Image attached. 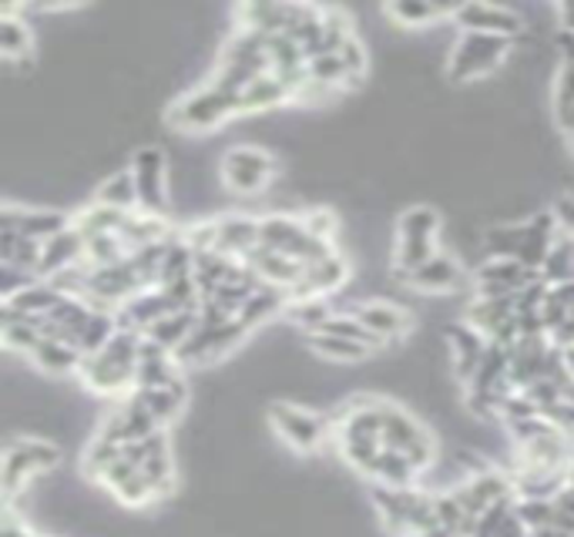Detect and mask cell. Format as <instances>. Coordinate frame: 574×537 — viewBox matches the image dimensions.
I'll return each mask as SVG.
<instances>
[{"label": "cell", "instance_id": "6da1fadb", "mask_svg": "<svg viewBox=\"0 0 574 537\" xmlns=\"http://www.w3.org/2000/svg\"><path fill=\"white\" fill-rule=\"evenodd\" d=\"M142 333L135 329H119L104 349L85 356L81 363V380L94 393H122L138 383V360H142Z\"/></svg>", "mask_w": 574, "mask_h": 537}, {"label": "cell", "instance_id": "7a4b0ae2", "mask_svg": "<svg viewBox=\"0 0 574 537\" xmlns=\"http://www.w3.org/2000/svg\"><path fill=\"white\" fill-rule=\"evenodd\" d=\"M243 114V101L239 94H228L218 85H205L199 91H192L189 98H182L176 108L168 111V122L182 128V132H209L215 125H222L225 118Z\"/></svg>", "mask_w": 574, "mask_h": 537}, {"label": "cell", "instance_id": "3957f363", "mask_svg": "<svg viewBox=\"0 0 574 537\" xmlns=\"http://www.w3.org/2000/svg\"><path fill=\"white\" fill-rule=\"evenodd\" d=\"M507 47H510L507 37L468 31L461 41L453 44L450 65H447V78H450V81H471V78H481V75L494 71V68L504 61Z\"/></svg>", "mask_w": 574, "mask_h": 537}, {"label": "cell", "instance_id": "277c9868", "mask_svg": "<svg viewBox=\"0 0 574 537\" xmlns=\"http://www.w3.org/2000/svg\"><path fill=\"white\" fill-rule=\"evenodd\" d=\"M376 410H380V434H383V447L407 454L420 470H427L430 460H434V444H430V437L424 434V427L414 421V416H407L404 410L393 406V403H386V400H380Z\"/></svg>", "mask_w": 574, "mask_h": 537}, {"label": "cell", "instance_id": "5b68a950", "mask_svg": "<svg viewBox=\"0 0 574 537\" xmlns=\"http://www.w3.org/2000/svg\"><path fill=\"white\" fill-rule=\"evenodd\" d=\"M249 326L243 320L222 323V326H205L199 323L195 333L189 336V343L176 353L179 363H212L215 356H225L228 349H236L246 339Z\"/></svg>", "mask_w": 574, "mask_h": 537}, {"label": "cell", "instance_id": "8992f818", "mask_svg": "<svg viewBox=\"0 0 574 537\" xmlns=\"http://www.w3.org/2000/svg\"><path fill=\"white\" fill-rule=\"evenodd\" d=\"M269 421L275 427V434L290 444L293 450H316L326 437V421L316 416L313 410H303V406H293V403H275L269 410Z\"/></svg>", "mask_w": 574, "mask_h": 537}, {"label": "cell", "instance_id": "52a82bcc", "mask_svg": "<svg viewBox=\"0 0 574 537\" xmlns=\"http://www.w3.org/2000/svg\"><path fill=\"white\" fill-rule=\"evenodd\" d=\"M275 175V158L262 148H233L222 158V182L233 192H259Z\"/></svg>", "mask_w": 574, "mask_h": 537}, {"label": "cell", "instance_id": "ba28073f", "mask_svg": "<svg viewBox=\"0 0 574 537\" xmlns=\"http://www.w3.org/2000/svg\"><path fill=\"white\" fill-rule=\"evenodd\" d=\"M57 463V447L44 440H14L4 454V501H11L27 477Z\"/></svg>", "mask_w": 574, "mask_h": 537}, {"label": "cell", "instance_id": "9c48e42d", "mask_svg": "<svg viewBox=\"0 0 574 537\" xmlns=\"http://www.w3.org/2000/svg\"><path fill=\"white\" fill-rule=\"evenodd\" d=\"M132 175L138 189V209L148 215H161L168 205L165 195V155L161 148H142L132 158Z\"/></svg>", "mask_w": 574, "mask_h": 537}, {"label": "cell", "instance_id": "30bf717a", "mask_svg": "<svg viewBox=\"0 0 574 537\" xmlns=\"http://www.w3.org/2000/svg\"><path fill=\"white\" fill-rule=\"evenodd\" d=\"M85 249H88V235H85V232H81V228L71 222L65 232H57L54 238H47V243H44L37 276H41V279H54L57 272H65V269L81 266Z\"/></svg>", "mask_w": 574, "mask_h": 537}, {"label": "cell", "instance_id": "8fae6325", "mask_svg": "<svg viewBox=\"0 0 574 537\" xmlns=\"http://www.w3.org/2000/svg\"><path fill=\"white\" fill-rule=\"evenodd\" d=\"M538 279H541V272L528 269L518 259H494V262L481 266V272H477V282H481L477 295H518L521 289H528Z\"/></svg>", "mask_w": 574, "mask_h": 537}, {"label": "cell", "instance_id": "7c38bea8", "mask_svg": "<svg viewBox=\"0 0 574 537\" xmlns=\"http://www.w3.org/2000/svg\"><path fill=\"white\" fill-rule=\"evenodd\" d=\"M259 249V219L228 215L215 219V253L228 259H249Z\"/></svg>", "mask_w": 574, "mask_h": 537}, {"label": "cell", "instance_id": "4fadbf2b", "mask_svg": "<svg viewBox=\"0 0 574 537\" xmlns=\"http://www.w3.org/2000/svg\"><path fill=\"white\" fill-rule=\"evenodd\" d=\"M447 339H450V346H453L457 377H461L464 383H471L474 373H477L481 363H484L491 339H487L484 333H477L471 323H453V326H447Z\"/></svg>", "mask_w": 574, "mask_h": 537}, {"label": "cell", "instance_id": "5bb4252c", "mask_svg": "<svg viewBox=\"0 0 574 537\" xmlns=\"http://www.w3.org/2000/svg\"><path fill=\"white\" fill-rule=\"evenodd\" d=\"M453 21L461 24L464 31L474 34H494V37H514L521 31V18L510 14L504 8H491V4H464L453 11Z\"/></svg>", "mask_w": 574, "mask_h": 537}, {"label": "cell", "instance_id": "9a60e30c", "mask_svg": "<svg viewBox=\"0 0 574 537\" xmlns=\"http://www.w3.org/2000/svg\"><path fill=\"white\" fill-rule=\"evenodd\" d=\"M246 262L266 286H275V289H285V292H293L303 282V276H306L303 262L282 256V253H272V249H262V246Z\"/></svg>", "mask_w": 574, "mask_h": 537}, {"label": "cell", "instance_id": "2e32d148", "mask_svg": "<svg viewBox=\"0 0 574 537\" xmlns=\"http://www.w3.org/2000/svg\"><path fill=\"white\" fill-rule=\"evenodd\" d=\"M179 383V360L176 353H168L165 346L142 339V360H138V383L135 390H158Z\"/></svg>", "mask_w": 574, "mask_h": 537}, {"label": "cell", "instance_id": "e0dca14e", "mask_svg": "<svg viewBox=\"0 0 574 537\" xmlns=\"http://www.w3.org/2000/svg\"><path fill=\"white\" fill-rule=\"evenodd\" d=\"M347 276H350V266L342 262L339 256H329V259H323L316 266H306L303 282L290 295H293L296 303H303V300H323L326 292H336L342 282H347Z\"/></svg>", "mask_w": 574, "mask_h": 537}, {"label": "cell", "instance_id": "ac0fdd59", "mask_svg": "<svg viewBox=\"0 0 574 537\" xmlns=\"http://www.w3.org/2000/svg\"><path fill=\"white\" fill-rule=\"evenodd\" d=\"M0 225L21 232L24 238H34V243H47L57 232H65L71 225L68 215L61 212H18V209H4L0 215Z\"/></svg>", "mask_w": 574, "mask_h": 537}, {"label": "cell", "instance_id": "d6986e66", "mask_svg": "<svg viewBox=\"0 0 574 537\" xmlns=\"http://www.w3.org/2000/svg\"><path fill=\"white\" fill-rule=\"evenodd\" d=\"M195 326H199V310H179V313H165L142 336L158 343V346H165L168 353H179L189 343V336L195 333Z\"/></svg>", "mask_w": 574, "mask_h": 537}, {"label": "cell", "instance_id": "ffe728a7", "mask_svg": "<svg viewBox=\"0 0 574 537\" xmlns=\"http://www.w3.org/2000/svg\"><path fill=\"white\" fill-rule=\"evenodd\" d=\"M558 222H554V212H544V215H538V219H531L528 222V235H525V246H521V256H518V262H525L528 269H541L544 266V259H548V253L554 249V243H558Z\"/></svg>", "mask_w": 574, "mask_h": 537}, {"label": "cell", "instance_id": "44dd1931", "mask_svg": "<svg viewBox=\"0 0 574 537\" xmlns=\"http://www.w3.org/2000/svg\"><path fill=\"white\" fill-rule=\"evenodd\" d=\"M31 360L37 363V370L50 373V377H71L81 373L85 363V353L68 346V343H57V339H41L31 353Z\"/></svg>", "mask_w": 574, "mask_h": 537}, {"label": "cell", "instance_id": "7402d4cb", "mask_svg": "<svg viewBox=\"0 0 574 537\" xmlns=\"http://www.w3.org/2000/svg\"><path fill=\"white\" fill-rule=\"evenodd\" d=\"M404 282H410L414 289H424V292H447V289H453L457 282H461V266H457L450 256L437 253L420 269L404 272Z\"/></svg>", "mask_w": 574, "mask_h": 537}, {"label": "cell", "instance_id": "603a6c76", "mask_svg": "<svg viewBox=\"0 0 574 537\" xmlns=\"http://www.w3.org/2000/svg\"><path fill=\"white\" fill-rule=\"evenodd\" d=\"M353 316H357V320L373 333L376 343H383V339H396V336H404V333L410 329L407 313H399V310L390 306V303H367V306H360Z\"/></svg>", "mask_w": 574, "mask_h": 537}, {"label": "cell", "instance_id": "cb8c5ba5", "mask_svg": "<svg viewBox=\"0 0 574 537\" xmlns=\"http://www.w3.org/2000/svg\"><path fill=\"white\" fill-rule=\"evenodd\" d=\"M65 295L57 292L50 282H27V286H21L14 295H8L4 300V310H14V313H21V316H47L57 303H61Z\"/></svg>", "mask_w": 574, "mask_h": 537}, {"label": "cell", "instance_id": "d4e9b609", "mask_svg": "<svg viewBox=\"0 0 574 537\" xmlns=\"http://www.w3.org/2000/svg\"><path fill=\"white\" fill-rule=\"evenodd\" d=\"M119 238L125 243L128 253H138L145 246H155V243H165L168 238V225L161 215H148V212H128L125 225L119 228Z\"/></svg>", "mask_w": 574, "mask_h": 537}, {"label": "cell", "instance_id": "484cf974", "mask_svg": "<svg viewBox=\"0 0 574 537\" xmlns=\"http://www.w3.org/2000/svg\"><path fill=\"white\" fill-rule=\"evenodd\" d=\"M41 253H44V243H34V238H24L14 228H4V243H0V262H4L8 269H18V272L31 276V272L41 269Z\"/></svg>", "mask_w": 574, "mask_h": 537}, {"label": "cell", "instance_id": "4316f807", "mask_svg": "<svg viewBox=\"0 0 574 537\" xmlns=\"http://www.w3.org/2000/svg\"><path fill=\"white\" fill-rule=\"evenodd\" d=\"M303 219H290V215H269V219H259V246L262 249H272V253H290L300 235H303Z\"/></svg>", "mask_w": 574, "mask_h": 537}, {"label": "cell", "instance_id": "83f0119b", "mask_svg": "<svg viewBox=\"0 0 574 537\" xmlns=\"http://www.w3.org/2000/svg\"><path fill=\"white\" fill-rule=\"evenodd\" d=\"M417 473H420V467H417L407 454L383 447L380 457H376V463H373V473H370V477H376L380 484H390V488H414Z\"/></svg>", "mask_w": 574, "mask_h": 537}, {"label": "cell", "instance_id": "f1b7e54d", "mask_svg": "<svg viewBox=\"0 0 574 537\" xmlns=\"http://www.w3.org/2000/svg\"><path fill=\"white\" fill-rule=\"evenodd\" d=\"M138 396L145 400V406L151 410L155 421H158L161 427H168V424L182 413V406H185V383L179 380V383L158 387V390H138Z\"/></svg>", "mask_w": 574, "mask_h": 537}, {"label": "cell", "instance_id": "f546056e", "mask_svg": "<svg viewBox=\"0 0 574 537\" xmlns=\"http://www.w3.org/2000/svg\"><path fill=\"white\" fill-rule=\"evenodd\" d=\"M293 98V91L285 88L275 75H262V78H256L243 94H239V101H243V111H259V108H279V104H285Z\"/></svg>", "mask_w": 574, "mask_h": 537}, {"label": "cell", "instance_id": "4dcf8cb0", "mask_svg": "<svg viewBox=\"0 0 574 537\" xmlns=\"http://www.w3.org/2000/svg\"><path fill=\"white\" fill-rule=\"evenodd\" d=\"M541 279L548 286H564L574 282V235H558L554 249L548 253L544 266H541Z\"/></svg>", "mask_w": 574, "mask_h": 537}, {"label": "cell", "instance_id": "1f68e13d", "mask_svg": "<svg viewBox=\"0 0 574 537\" xmlns=\"http://www.w3.org/2000/svg\"><path fill=\"white\" fill-rule=\"evenodd\" d=\"M285 289H275V286H259L252 295H249V303L243 306V313H239V320L252 329V326H259V323H266L269 316H275L279 310H282V303H285Z\"/></svg>", "mask_w": 574, "mask_h": 537}, {"label": "cell", "instance_id": "d6a6232c", "mask_svg": "<svg viewBox=\"0 0 574 537\" xmlns=\"http://www.w3.org/2000/svg\"><path fill=\"white\" fill-rule=\"evenodd\" d=\"M457 8H440V4H420V0H404V4H390L386 14L404 24V27H424L430 21H440V18H453Z\"/></svg>", "mask_w": 574, "mask_h": 537}, {"label": "cell", "instance_id": "836d02e7", "mask_svg": "<svg viewBox=\"0 0 574 537\" xmlns=\"http://www.w3.org/2000/svg\"><path fill=\"white\" fill-rule=\"evenodd\" d=\"M309 343L319 356H326V360H339V363H357L370 353V346H363V343L329 336V333H309Z\"/></svg>", "mask_w": 574, "mask_h": 537}, {"label": "cell", "instance_id": "e575fe53", "mask_svg": "<svg viewBox=\"0 0 574 537\" xmlns=\"http://www.w3.org/2000/svg\"><path fill=\"white\" fill-rule=\"evenodd\" d=\"M98 202L101 205H111V209H122V212H132L138 205V189H135V175L132 171H119L114 178L98 189Z\"/></svg>", "mask_w": 574, "mask_h": 537}, {"label": "cell", "instance_id": "d590c367", "mask_svg": "<svg viewBox=\"0 0 574 537\" xmlns=\"http://www.w3.org/2000/svg\"><path fill=\"white\" fill-rule=\"evenodd\" d=\"M125 219H128V212H122V209H111V205H91L75 225L91 238V235H119V228L125 225Z\"/></svg>", "mask_w": 574, "mask_h": 537}, {"label": "cell", "instance_id": "8d00e7d4", "mask_svg": "<svg viewBox=\"0 0 574 537\" xmlns=\"http://www.w3.org/2000/svg\"><path fill=\"white\" fill-rule=\"evenodd\" d=\"M132 253L125 249V243L119 235H91L88 238V249H85V266L91 269H101V266H114L128 259Z\"/></svg>", "mask_w": 574, "mask_h": 537}, {"label": "cell", "instance_id": "74e56055", "mask_svg": "<svg viewBox=\"0 0 574 537\" xmlns=\"http://www.w3.org/2000/svg\"><path fill=\"white\" fill-rule=\"evenodd\" d=\"M528 235V222L525 225H497L487 232V249L494 253V259H518L521 246Z\"/></svg>", "mask_w": 574, "mask_h": 537}, {"label": "cell", "instance_id": "f35d334b", "mask_svg": "<svg viewBox=\"0 0 574 537\" xmlns=\"http://www.w3.org/2000/svg\"><path fill=\"white\" fill-rule=\"evenodd\" d=\"M434 256H437V243H434V238H399V246H396V269H399V276L414 272L424 262H430Z\"/></svg>", "mask_w": 574, "mask_h": 537}, {"label": "cell", "instance_id": "ab89813d", "mask_svg": "<svg viewBox=\"0 0 574 537\" xmlns=\"http://www.w3.org/2000/svg\"><path fill=\"white\" fill-rule=\"evenodd\" d=\"M437 228H440V215L427 205H417V209L404 212L399 215V225H396L399 238H434Z\"/></svg>", "mask_w": 574, "mask_h": 537}, {"label": "cell", "instance_id": "60d3db41", "mask_svg": "<svg viewBox=\"0 0 574 537\" xmlns=\"http://www.w3.org/2000/svg\"><path fill=\"white\" fill-rule=\"evenodd\" d=\"M316 333H329V336H342V339H353V343H363V346H376L373 333L357 316H329Z\"/></svg>", "mask_w": 574, "mask_h": 537}, {"label": "cell", "instance_id": "b9f144b4", "mask_svg": "<svg viewBox=\"0 0 574 537\" xmlns=\"http://www.w3.org/2000/svg\"><path fill=\"white\" fill-rule=\"evenodd\" d=\"M31 47V34L21 21L14 18H0V51H4V57H24Z\"/></svg>", "mask_w": 574, "mask_h": 537}, {"label": "cell", "instance_id": "7bdbcfd3", "mask_svg": "<svg viewBox=\"0 0 574 537\" xmlns=\"http://www.w3.org/2000/svg\"><path fill=\"white\" fill-rule=\"evenodd\" d=\"M514 504L510 497H504V501H497V504H491L481 517H477V524H474V537H497L500 534V527L507 524V517L514 514Z\"/></svg>", "mask_w": 574, "mask_h": 537}, {"label": "cell", "instance_id": "ee69618b", "mask_svg": "<svg viewBox=\"0 0 574 537\" xmlns=\"http://www.w3.org/2000/svg\"><path fill=\"white\" fill-rule=\"evenodd\" d=\"M122 447H125V444H111V440L98 437V440L88 447V454H85V470L98 481V477L104 473V467L122 457Z\"/></svg>", "mask_w": 574, "mask_h": 537}, {"label": "cell", "instance_id": "f6af8a7d", "mask_svg": "<svg viewBox=\"0 0 574 537\" xmlns=\"http://www.w3.org/2000/svg\"><path fill=\"white\" fill-rule=\"evenodd\" d=\"M554 501H544V497H528V501H518V517L525 521L528 530H538V527H548L554 524Z\"/></svg>", "mask_w": 574, "mask_h": 537}, {"label": "cell", "instance_id": "bcb514c9", "mask_svg": "<svg viewBox=\"0 0 574 537\" xmlns=\"http://www.w3.org/2000/svg\"><path fill=\"white\" fill-rule=\"evenodd\" d=\"M554 108H558V122H564V118L574 111V57H567V61L561 65V71H558Z\"/></svg>", "mask_w": 574, "mask_h": 537}, {"label": "cell", "instance_id": "7dc6e473", "mask_svg": "<svg viewBox=\"0 0 574 537\" xmlns=\"http://www.w3.org/2000/svg\"><path fill=\"white\" fill-rule=\"evenodd\" d=\"M114 497H119L125 507H145L148 501H155V491H151V484H148V477L138 470L135 477H128V481L114 491Z\"/></svg>", "mask_w": 574, "mask_h": 537}, {"label": "cell", "instance_id": "c3c4849f", "mask_svg": "<svg viewBox=\"0 0 574 537\" xmlns=\"http://www.w3.org/2000/svg\"><path fill=\"white\" fill-rule=\"evenodd\" d=\"M336 54H339V61H342V71H347V85H350V81L357 85V81L363 78V71H367V54H363L360 41L350 37Z\"/></svg>", "mask_w": 574, "mask_h": 537}, {"label": "cell", "instance_id": "681fc988", "mask_svg": "<svg viewBox=\"0 0 574 537\" xmlns=\"http://www.w3.org/2000/svg\"><path fill=\"white\" fill-rule=\"evenodd\" d=\"M333 313H329V306L323 303V300H303V303H296L293 306V320L296 323H303L309 333H316L326 320H329Z\"/></svg>", "mask_w": 574, "mask_h": 537}, {"label": "cell", "instance_id": "f907efd6", "mask_svg": "<svg viewBox=\"0 0 574 537\" xmlns=\"http://www.w3.org/2000/svg\"><path fill=\"white\" fill-rule=\"evenodd\" d=\"M303 225H306V232L309 235H316V238H333V232H336V219H333V212H309V215H303Z\"/></svg>", "mask_w": 574, "mask_h": 537}, {"label": "cell", "instance_id": "816d5d0a", "mask_svg": "<svg viewBox=\"0 0 574 537\" xmlns=\"http://www.w3.org/2000/svg\"><path fill=\"white\" fill-rule=\"evenodd\" d=\"M554 222H558V228L564 232V235H574V195H561L558 202H554Z\"/></svg>", "mask_w": 574, "mask_h": 537}, {"label": "cell", "instance_id": "f5cc1de1", "mask_svg": "<svg viewBox=\"0 0 574 537\" xmlns=\"http://www.w3.org/2000/svg\"><path fill=\"white\" fill-rule=\"evenodd\" d=\"M554 504H558V511H564L567 517H574V484H571V481L558 491Z\"/></svg>", "mask_w": 574, "mask_h": 537}, {"label": "cell", "instance_id": "db71d44e", "mask_svg": "<svg viewBox=\"0 0 574 537\" xmlns=\"http://www.w3.org/2000/svg\"><path fill=\"white\" fill-rule=\"evenodd\" d=\"M531 537H571L564 527H558V524H548V527H538V530H531Z\"/></svg>", "mask_w": 574, "mask_h": 537}, {"label": "cell", "instance_id": "11a10c76", "mask_svg": "<svg viewBox=\"0 0 574 537\" xmlns=\"http://www.w3.org/2000/svg\"><path fill=\"white\" fill-rule=\"evenodd\" d=\"M558 18H561V24L567 27V34H574V4H561V8H558Z\"/></svg>", "mask_w": 574, "mask_h": 537}, {"label": "cell", "instance_id": "9f6ffc18", "mask_svg": "<svg viewBox=\"0 0 574 537\" xmlns=\"http://www.w3.org/2000/svg\"><path fill=\"white\" fill-rule=\"evenodd\" d=\"M561 360H564V370H567V377L574 380V346H564V349H561Z\"/></svg>", "mask_w": 574, "mask_h": 537}, {"label": "cell", "instance_id": "6f0895ef", "mask_svg": "<svg viewBox=\"0 0 574 537\" xmlns=\"http://www.w3.org/2000/svg\"><path fill=\"white\" fill-rule=\"evenodd\" d=\"M561 128H567V132H574V111H571V114L564 118V122H561Z\"/></svg>", "mask_w": 574, "mask_h": 537}, {"label": "cell", "instance_id": "680465c9", "mask_svg": "<svg viewBox=\"0 0 574 537\" xmlns=\"http://www.w3.org/2000/svg\"><path fill=\"white\" fill-rule=\"evenodd\" d=\"M564 400H567V403H574V380L567 383V390H564Z\"/></svg>", "mask_w": 574, "mask_h": 537}, {"label": "cell", "instance_id": "91938a15", "mask_svg": "<svg viewBox=\"0 0 574 537\" xmlns=\"http://www.w3.org/2000/svg\"><path fill=\"white\" fill-rule=\"evenodd\" d=\"M420 537H424V534H420Z\"/></svg>", "mask_w": 574, "mask_h": 537}, {"label": "cell", "instance_id": "94428289", "mask_svg": "<svg viewBox=\"0 0 574 537\" xmlns=\"http://www.w3.org/2000/svg\"><path fill=\"white\" fill-rule=\"evenodd\" d=\"M528 537H531V534H528Z\"/></svg>", "mask_w": 574, "mask_h": 537}, {"label": "cell", "instance_id": "6125c7cd", "mask_svg": "<svg viewBox=\"0 0 574 537\" xmlns=\"http://www.w3.org/2000/svg\"><path fill=\"white\" fill-rule=\"evenodd\" d=\"M571 537H574V534H571Z\"/></svg>", "mask_w": 574, "mask_h": 537}]
</instances>
